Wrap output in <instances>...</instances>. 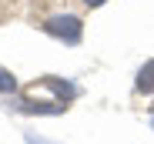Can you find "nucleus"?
<instances>
[{"instance_id": "nucleus-3", "label": "nucleus", "mask_w": 154, "mask_h": 144, "mask_svg": "<svg viewBox=\"0 0 154 144\" xmlns=\"http://www.w3.org/2000/svg\"><path fill=\"white\" fill-rule=\"evenodd\" d=\"M14 90H17V77L7 67H0V94H14Z\"/></svg>"}, {"instance_id": "nucleus-2", "label": "nucleus", "mask_w": 154, "mask_h": 144, "mask_svg": "<svg viewBox=\"0 0 154 144\" xmlns=\"http://www.w3.org/2000/svg\"><path fill=\"white\" fill-rule=\"evenodd\" d=\"M134 90L137 94H144V97H151L154 94V57L137 70V81H134Z\"/></svg>"}, {"instance_id": "nucleus-4", "label": "nucleus", "mask_w": 154, "mask_h": 144, "mask_svg": "<svg viewBox=\"0 0 154 144\" xmlns=\"http://www.w3.org/2000/svg\"><path fill=\"white\" fill-rule=\"evenodd\" d=\"M84 7H100V4H107V0H81Z\"/></svg>"}, {"instance_id": "nucleus-1", "label": "nucleus", "mask_w": 154, "mask_h": 144, "mask_svg": "<svg viewBox=\"0 0 154 144\" xmlns=\"http://www.w3.org/2000/svg\"><path fill=\"white\" fill-rule=\"evenodd\" d=\"M34 27H40L44 34H50V37H57V40H64V44H81V37H84V20L77 17L74 10H67V7H54V10H40V14H34Z\"/></svg>"}, {"instance_id": "nucleus-5", "label": "nucleus", "mask_w": 154, "mask_h": 144, "mask_svg": "<svg viewBox=\"0 0 154 144\" xmlns=\"http://www.w3.org/2000/svg\"><path fill=\"white\" fill-rule=\"evenodd\" d=\"M151 127H154V114H151Z\"/></svg>"}]
</instances>
